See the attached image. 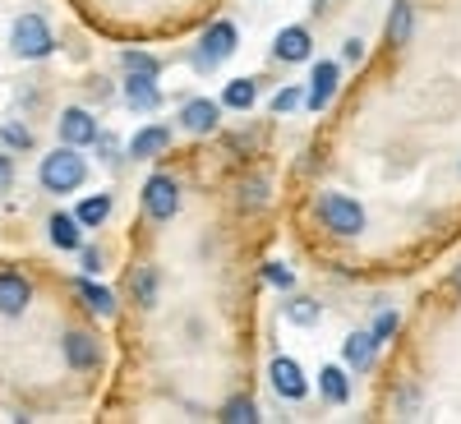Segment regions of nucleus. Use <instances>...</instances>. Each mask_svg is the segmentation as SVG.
I'll use <instances>...</instances> for the list:
<instances>
[{
    "label": "nucleus",
    "instance_id": "1",
    "mask_svg": "<svg viewBox=\"0 0 461 424\" xmlns=\"http://www.w3.org/2000/svg\"><path fill=\"white\" fill-rule=\"evenodd\" d=\"M37 180H42L47 194H74V189L88 180V158H84L79 148L60 143L56 152H47V158H42V167H37Z\"/></svg>",
    "mask_w": 461,
    "mask_h": 424
},
{
    "label": "nucleus",
    "instance_id": "2",
    "mask_svg": "<svg viewBox=\"0 0 461 424\" xmlns=\"http://www.w3.org/2000/svg\"><path fill=\"white\" fill-rule=\"evenodd\" d=\"M314 217L323 221V230H332V236H360L365 230V208L351 194H337V189L314 199Z\"/></svg>",
    "mask_w": 461,
    "mask_h": 424
},
{
    "label": "nucleus",
    "instance_id": "3",
    "mask_svg": "<svg viewBox=\"0 0 461 424\" xmlns=\"http://www.w3.org/2000/svg\"><path fill=\"white\" fill-rule=\"evenodd\" d=\"M10 47L19 60H47L56 51V37H51V23L42 14H19L14 28H10Z\"/></svg>",
    "mask_w": 461,
    "mask_h": 424
},
{
    "label": "nucleus",
    "instance_id": "4",
    "mask_svg": "<svg viewBox=\"0 0 461 424\" xmlns=\"http://www.w3.org/2000/svg\"><path fill=\"white\" fill-rule=\"evenodd\" d=\"M236 56V23L230 19H217L203 37H199V47H194V69H217L221 60Z\"/></svg>",
    "mask_w": 461,
    "mask_h": 424
},
{
    "label": "nucleus",
    "instance_id": "5",
    "mask_svg": "<svg viewBox=\"0 0 461 424\" xmlns=\"http://www.w3.org/2000/svg\"><path fill=\"white\" fill-rule=\"evenodd\" d=\"M60 351H65V365H69L74 374H93V369L102 365V341H97L93 332H84V328H69V332L60 337Z\"/></svg>",
    "mask_w": 461,
    "mask_h": 424
},
{
    "label": "nucleus",
    "instance_id": "6",
    "mask_svg": "<svg viewBox=\"0 0 461 424\" xmlns=\"http://www.w3.org/2000/svg\"><path fill=\"white\" fill-rule=\"evenodd\" d=\"M143 212L152 221H171L180 212V185L171 176H148V185H143Z\"/></svg>",
    "mask_w": 461,
    "mask_h": 424
},
{
    "label": "nucleus",
    "instance_id": "7",
    "mask_svg": "<svg viewBox=\"0 0 461 424\" xmlns=\"http://www.w3.org/2000/svg\"><path fill=\"white\" fill-rule=\"evenodd\" d=\"M267 378H273V392L282 401H304L310 397V378H304L300 360H291V356H277L273 365H267Z\"/></svg>",
    "mask_w": 461,
    "mask_h": 424
},
{
    "label": "nucleus",
    "instance_id": "8",
    "mask_svg": "<svg viewBox=\"0 0 461 424\" xmlns=\"http://www.w3.org/2000/svg\"><path fill=\"white\" fill-rule=\"evenodd\" d=\"M56 134H60V143H69V148H88V143H97V121H93V111H84V106H65L60 111V121H56Z\"/></svg>",
    "mask_w": 461,
    "mask_h": 424
},
{
    "label": "nucleus",
    "instance_id": "9",
    "mask_svg": "<svg viewBox=\"0 0 461 424\" xmlns=\"http://www.w3.org/2000/svg\"><path fill=\"white\" fill-rule=\"evenodd\" d=\"M28 304H32V282L23 273H0V314L23 319Z\"/></svg>",
    "mask_w": 461,
    "mask_h": 424
},
{
    "label": "nucleus",
    "instance_id": "10",
    "mask_svg": "<svg viewBox=\"0 0 461 424\" xmlns=\"http://www.w3.org/2000/svg\"><path fill=\"white\" fill-rule=\"evenodd\" d=\"M273 56L286 60V65L310 60V56H314V37H310V28H300V23L282 28V32H277V42H273Z\"/></svg>",
    "mask_w": 461,
    "mask_h": 424
},
{
    "label": "nucleus",
    "instance_id": "11",
    "mask_svg": "<svg viewBox=\"0 0 461 424\" xmlns=\"http://www.w3.org/2000/svg\"><path fill=\"white\" fill-rule=\"evenodd\" d=\"M74 295H79V300L88 304V314H97V319H115V314H121V300H115V291H111V286H97L93 277L74 282Z\"/></svg>",
    "mask_w": 461,
    "mask_h": 424
},
{
    "label": "nucleus",
    "instance_id": "12",
    "mask_svg": "<svg viewBox=\"0 0 461 424\" xmlns=\"http://www.w3.org/2000/svg\"><path fill=\"white\" fill-rule=\"evenodd\" d=\"M217 121H221V106L208 102V97H189V102L180 106V125H185L189 134H212Z\"/></svg>",
    "mask_w": 461,
    "mask_h": 424
},
{
    "label": "nucleus",
    "instance_id": "13",
    "mask_svg": "<svg viewBox=\"0 0 461 424\" xmlns=\"http://www.w3.org/2000/svg\"><path fill=\"white\" fill-rule=\"evenodd\" d=\"M125 102H130V111L152 115V111L162 106V88H158V79H148V74H125Z\"/></svg>",
    "mask_w": 461,
    "mask_h": 424
},
{
    "label": "nucleus",
    "instance_id": "14",
    "mask_svg": "<svg viewBox=\"0 0 461 424\" xmlns=\"http://www.w3.org/2000/svg\"><path fill=\"white\" fill-rule=\"evenodd\" d=\"M47 230H51V245L56 249H65V254H79L84 249V226H79V217H74V212H51Z\"/></svg>",
    "mask_w": 461,
    "mask_h": 424
},
{
    "label": "nucleus",
    "instance_id": "15",
    "mask_svg": "<svg viewBox=\"0 0 461 424\" xmlns=\"http://www.w3.org/2000/svg\"><path fill=\"white\" fill-rule=\"evenodd\" d=\"M310 84H314V88H310V97H304V102H310L314 111H323V106H328V97H332V93H337V84H341V65H337V60H319Z\"/></svg>",
    "mask_w": 461,
    "mask_h": 424
},
{
    "label": "nucleus",
    "instance_id": "16",
    "mask_svg": "<svg viewBox=\"0 0 461 424\" xmlns=\"http://www.w3.org/2000/svg\"><path fill=\"white\" fill-rule=\"evenodd\" d=\"M171 148V130H162V125H143L134 139H130V158H162V152Z\"/></svg>",
    "mask_w": 461,
    "mask_h": 424
},
{
    "label": "nucleus",
    "instance_id": "17",
    "mask_svg": "<svg viewBox=\"0 0 461 424\" xmlns=\"http://www.w3.org/2000/svg\"><path fill=\"white\" fill-rule=\"evenodd\" d=\"M130 300L139 304V310H152L158 304V267H134L130 273Z\"/></svg>",
    "mask_w": 461,
    "mask_h": 424
},
{
    "label": "nucleus",
    "instance_id": "18",
    "mask_svg": "<svg viewBox=\"0 0 461 424\" xmlns=\"http://www.w3.org/2000/svg\"><path fill=\"white\" fill-rule=\"evenodd\" d=\"M319 392H323V401H332V406H346V401H351V383H346V369L323 365V374H319Z\"/></svg>",
    "mask_w": 461,
    "mask_h": 424
},
{
    "label": "nucleus",
    "instance_id": "19",
    "mask_svg": "<svg viewBox=\"0 0 461 424\" xmlns=\"http://www.w3.org/2000/svg\"><path fill=\"white\" fill-rule=\"evenodd\" d=\"M411 28H415V5L397 0V5H393V14H388V47H406Z\"/></svg>",
    "mask_w": 461,
    "mask_h": 424
},
{
    "label": "nucleus",
    "instance_id": "20",
    "mask_svg": "<svg viewBox=\"0 0 461 424\" xmlns=\"http://www.w3.org/2000/svg\"><path fill=\"white\" fill-rule=\"evenodd\" d=\"M374 356H378V341L369 332H351V337H346V360H351L356 369H369Z\"/></svg>",
    "mask_w": 461,
    "mask_h": 424
},
{
    "label": "nucleus",
    "instance_id": "21",
    "mask_svg": "<svg viewBox=\"0 0 461 424\" xmlns=\"http://www.w3.org/2000/svg\"><path fill=\"white\" fill-rule=\"evenodd\" d=\"M254 102H258V84L254 79H230L226 93H221V106H230V111H249Z\"/></svg>",
    "mask_w": 461,
    "mask_h": 424
},
{
    "label": "nucleus",
    "instance_id": "22",
    "mask_svg": "<svg viewBox=\"0 0 461 424\" xmlns=\"http://www.w3.org/2000/svg\"><path fill=\"white\" fill-rule=\"evenodd\" d=\"M74 217H79V226H84V230L102 226V221L111 217V194H93V199H84L79 208H74Z\"/></svg>",
    "mask_w": 461,
    "mask_h": 424
},
{
    "label": "nucleus",
    "instance_id": "23",
    "mask_svg": "<svg viewBox=\"0 0 461 424\" xmlns=\"http://www.w3.org/2000/svg\"><path fill=\"white\" fill-rule=\"evenodd\" d=\"M286 319H291L295 328H314V323H319V300H310V295H295V300L286 304Z\"/></svg>",
    "mask_w": 461,
    "mask_h": 424
},
{
    "label": "nucleus",
    "instance_id": "24",
    "mask_svg": "<svg viewBox=\"0 0 461 424\" xmlns=\"http://www.w3.org/2000/svg\"><path fill=\"white\" fill-rule=\"evenodd\" d=\"M221 419H226V424H258V406H254L249 397H230V401L221 406Z\"/></svg>",
    "mask_w": 461,
    "mask_h": 424
},
{
    "label": "nucleus",
    "instance_id": "25",
    "mask_svg": "<svg viewBox=\"0 0 461 424\" xmlns=\"http://www.w3.org/2000/svg\"><path fill=\"white\" fill-rule=\"evenodd\" d=\"M258 277H263L267 286H277V291H291V286H295V273H291L286 263H263Z\"/></svg>",
    "mask_w": 461,
    "mask_h": 424
},
{
    "label": "nucleus",
    "instance_id": "26",
    "mask_svg": "<svg viewBox=\"0 0 461 424\" xmlns=\"http://www.w3.org/2000/svg\"><path fill=\"white\" fill-rule=\"evenodd\" d=\"M121 65H125V74H148V79H158V56H143V51H125L121 56Z\"/></svg>",
    "mask_w": 461,
    "mask_h": 424
},
{
    "label": "nucleus",
    "instance_id": "27",
    "mask_svg": "<svg viewBox=\"0 0 461 424\" xmlns=\"http://www.w3.org/2000/svg\"><path fill=\"white\" fill-rule=\"evenodd\" d=\"M267 203V185L263 180H245L240 185V208H263Z\"/></svg>",
    "mask_w": 461,
    "mask_h": 424
},
{
    "label": "nucleus",
    "instance_id": "28",
    "mask_svg": "<svg viewBox=\"0 0 461 424\" xmlns=\"http://www.w3.org/2000/svg\"><path fill=\"white\" fill-rule=\"evenodd\" d=\"M97 158L106 167H121V143H115V134H97Z\"/></svg>",
    "mask_w": 461,
    "mask_h": 424
},
{
    "label": "nucleus",
    "instance_id": "29",
    "mask_svg": "<svg viewBox=\"0 0 461 424\" xmlns=\"http://www.w3.org/2000/svg\"><path fill=\"white\" fill-rule=\"evenodd\" d=\"M393 328H397V314H393V310H383V314L374 319V328H369V337H374V341L383 346V341H388V337H393Z\"/></svg>",
    "mask_w": 461,
    "mask_h": 424
},
{
    "label": "nucleus",
    "instance_id": "30",
    "mask_svg": "<svg viewBox=\"0 0 461 424\" xmlns=\"http://www.w3.org/2000/svg\"><path fill=\"white\" fill-rule=\"evenodd\" d=\"M0 139H5L10 148H28V143H32L28 130H23V125H10V121H0Z\"/></svg>",
    "mask_w": 461,
    "mask_h": 424
},
{
    "label": "nucleus",
    "instance_id": "31",
    "mask_svg": "<svg viewBox=\"0 0 461 424\" xmlns=\"http://www.w3.org/2000/svg\"><path fill=\"white\" fill-rule=\"evenodd\" d=\"M300 102H304V93H300V88H282V93L273 97V111H295Z\"/></svg>",
    "mask_w": 461,
    "mask_h": 424
},
{
    "label": "nucleus",
    "instance_id": "32",
    "mask_svg": "<svg viewBox=\"0 0 461 424\" xmlns=\"http://www.w3.org/2000/svg\"><path fill=\"white\" fill-rule=\"evenodd\" d=\"M10 185H14V158L0 152V194H10Z\"/></svg>",
    "mask_w": 461,
    "mask_h": 424
},
{
    "label": "nucleus",
    "instance_id": "33",
    "mask_svg": "<svg viewBox=\"0 0 461 424\" xmlns=\"http://www.w3.org/2000/svg\"><path fill=\"white\" fill-rule=\"evenodd\" d=\"M79 254H84V273H88V277L102 273V254H97V249H79Z\"/></svg>",
    "mask_w": 461,
    "mask_h": 424
},
{
    "label": "nucleus",
    "instance_id": "34",
    "mask_svg": "<svg viewBox=\"0 0 461 424\" xmlns=\"http://www.w3.org/2000/svg\"><path fill=\"white\" fill-rule=\"evenodd\" d=\"M365 56V42H360V37H351V42H346V60H360Z\"/></svg>",
    "mask_w": 461,
    "mask_h": 424
},
{
    "label": "nucleus",
    "instance_id": "35",
    "mask_svg": "<svg viewBox=\"0 0 461 424\" xmlns=\"http://www.w3.org/2000/svg\"><path fill=\"white\" fill-rule=\"evenodd\" d=\"M452 286H456V291H461V267H456V277H452Z\"/></svg>",
    "mask_w": 461,
    "mask_h": 424
}]
</instances>
